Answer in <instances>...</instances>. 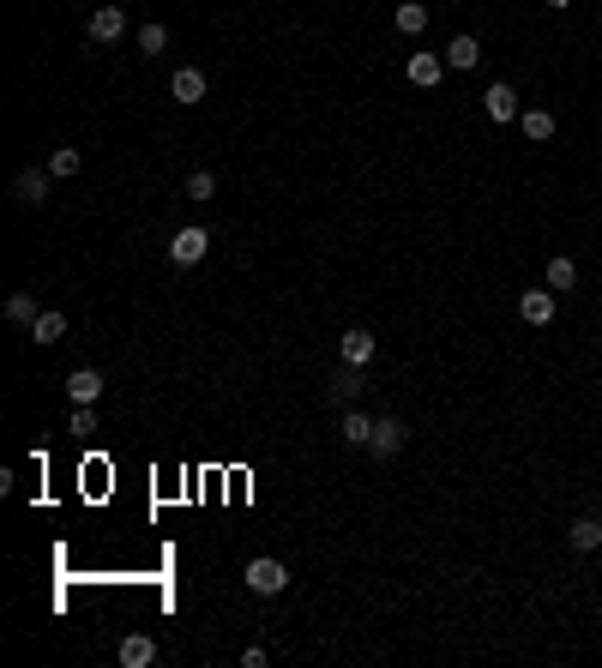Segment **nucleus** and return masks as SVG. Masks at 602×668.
Wrapping results in <instances>:
<instances>
[{
  "instance_id": "6",
  "label": "nucleus",
  "mask_w": 602,
  "mask_h": 668,
  "mask_svg": "<svg viewBox=\"0 0 602 668\" xmlns=\"http://www.w3.org/2000/svg\"><path fill=\"white\" fill-rule=\"evenodd\" d=\"M169 97L181 102V109H193V102H205V73H199V67H181V73L169 79Z\"/></svg>"
},
{
  "instance_id": "4",
  "label": "nucleus",
  "mask_w": 602,
  "mask_h": 668,
  "mask_svg": "<svg viewBox=\"0 0 602 668\" xmlns=\"http://www.w3.org/2000/svg\"><path fill=\"white\" fill-rule=\"evenodd\" d=\"M403 73H410V85H422V90H434L446 79V55H434V48H416V55H410V67H403Z\"/></svg>"
},
{
  "instance_id": "10",
  "label": "nucleus",
  "mask_w": 602,
  "mask_h": 668,
  "mask_svg": "<svg viewBox=\"0 0 602 668\" xmlns=\"http://www.w3.org/2000/svg\"><path fill=\"white\" fill-rule=\"evenodd\" d=\"M121 30H127V13H121V6H97V13H91V43H115Z\"/></svg>"
},
{
  "instance_id": "20",
  "label": "nucleus",
  "mask_w": 602,
  "mask_h": 668,
  "mask_svg": "<svg viewBox=\"0 0 602 668\" xmlns=\"http://www.w3.org/2000/svg\"><path fill=\"white\" fill-rule=\"evenodd\" d=\"M338 434H344L349 446H368V440H373V421L361 416V409H344V421H338Z\"/></svg>"
},
{
  "instance_id": "24",
  "label": "nucleus",
  "mask_w": 602,
  "mask_h": 668,
  "mask_svg": "<svg viewBox=\"0 0 602 668\" xmlns=\"http://www.w3.org/2000/svg\"><path fill=\"white\" fill-rule=\"evenodd\" d=\"M163 48H169V30H163V25H145L139 30V55H163Z\"/></svg>"
},
{
  "instance_id": "17",
  "label": "nucleus",
  "mask_w": 602,
  "mask_h": 668,
  "mask_svg": "<svg viewBox=\"0 0 602 668\" xmlns=\"http://www.w3.org/2000/svg\"><path fill=\"white\" fill-rule=\"evenodd\" d=\"M356 392H361V367H349V362H344V374H338V379L326 386V398H331V404H356Z\"/></svg>"
},
{
  "instance_id": "21",
  "label": "nucleus",
  "mask_w": 602,
  "mask_h": 668,
  "mask_svg": "<svg viewBox=\"0 0 602 668\" xmlns=\"http://www.w3.org/2000/svg\"><path fill=\"white\" fill-rule=\"evenodd\" d=\"M79 169H85L79 145H55V151H48V175H79Z\"/></svg>"
},
{
  "instance_id": "11",
  "label": "nucleus",
  "mask_w": 602,
  "mask_h": 668,
  "mask_svg": "<svg viewBox=\"0 0 602 668\" xmlns=\"http://www.w3.org/2000/svg\"><path fill=\"white\" fill-rule=\"evenodd\" d=\"M446 67H452V73L482 67V43H476V37H452V43H446Z\"/></svg>"
},
{
  "instance_id": "14",
  "label": "nucleus",
  "mask_w": 602,
  "mask_h": 668,
  "mask_svg": "<svg viewBox=\"0 0 602 668\" xmlns=\"http://www.w3.org/2000/svg\"><path fill=\"white\" fill-rule=\"evenodd\" d=\"M518 127H524V139H531V145H548V139H554V115H548V109H524V115H518Z\"/></svg>"
},
{
  "instance_id": "13",
  "label": "nucleus",
  "mask_w": 602,
  "mask_h": 668,
  "mask_svg": "<svg viewBox=\"0 0 602 668\" xmlns=\"http://www.w3.org/2000/svg\"><path fill=\"white\" fill-rule=\"evenodd\" d=\"M566 542H573L578 554L602 548V518H573V524H566Z\"/></svg>"
},
{
  "instance_id": "19",
  "label": "nucleus",
  "mask_w": 602,
  "mask_h": 668,
  "mask_svg": "<svg viewBox=\"0 0 602 668\" xmlns=\"http://www.w3.org/2000/svg\"><path fill=\"white\" fill-rule=\"evenodd\" d=\"M37 313H43V307L30 302L25 290H13V295H6V320H13V325H25V332H30V325H37Z\"/></svg>"
},
{
  "instance_id": "26",
  "label": "nucleus",
  "mask_w": 602,
  "mask_h": 668,
  "mask_svg": "<svg viewBox=\"0 0 602 668\" xmlns=\"http://www.w3.org/2000/svg\"><path fill=\"white\" fill-rule=\"evenodd\" d=\"M265 663H272V656L259 651V644H247V651H242V668H265Z\"/></svg>"
},
{
  "instance_id": "9",
  "label": "nucleus",
  "mask_w": 602,
  "mask_h": 668,
  "mask_svg": "<svg viewBox=\"0 0 602 668\" xmlns=\"http://www.w3.org/2000/svg\"><path fill=\"white\" fill-rule=\"evenodd\" d=\"M482 109H488V121H518V90L512 85H488Z\"/></svg>"
},
{
  "instance_id": "27",
  "label": "nucleus",
  "mask_w": 602,
  "mask_h": 668,
  "mask_svg": "<svg viewBox=\"0 0 602 668\" xmlns=\"http://www.w3.org/2000/svg\"><path fill=\"white\" fill-rule=\"evenodd\" d=\"M548 6H573V0H548Z\"/></svg>"
},
{
  "instance_id": "18",
  "label": "nucleus",
  "mask_w": 602,
  "mask_h": 668,
  "mask_svg": "<svg viewBox=\"0 0 602 668\" xmlns=\"http://www.w3.org/2000/svg\"><path fill=\"white\" fill-rule=\"evenodd\" d=\"M398 30L403 37H422V30H428V6H422V0H398Z\"/></svg>"
},
{
  "instance_id": "25",
  "label": "nucleus",
  "mask_w": 602,
  "mask_h": 668,
  "mask_svg": "<svg viewBox=\"0 0 602 668\" xmlns=\"http://www.w3.org/2000/svg\"><path fill=\"white\" fill-rule=\"evenodd\" d=\"M67 434H79V440H85V434H97V416H91V404H79V409H72Z\"/></svg>"
},
{
  "instance_id": "7",
  "label": "nucleus",
  "mask_w": 602,
  "mask_h": 668,
  "mask_svg": "<svg viewBox=\"0 0 602 668\" xmlns=\"http://www.w3.org/2000/svg\"><path fill=\"white\" fill-rule=\"evenodd\" d=\"M67 398H72V404H97V398H102V374H97V367H72V374H67Z\"/></svg>"
},
{
  "instance_id": "5",
  "label": "nucleus",
  "mask_w": 602,
  "mask_h": 668,
  "mask_svg": "<svg viewBox=\"0 0 602 668\" xmlns=\"http://www.w3.org/2000/svg\"><path fill=\"white\" fill-rule=\"evenodd\" d=\"M518 320L524 325H548L554 320V290H524L518 295Z\"/></svg>"
},
{
  "instance_id": "1",
  "label": "nucleus",
  "mask_w": 602,
  "mask_h": 668,
  "mask_svg": "<svg viewBox=\"0 0 602 668\" xmlns=\"http://www.w3.org/2000/svg\"><path fill=\"white\" fill-rule=\"evenodd\" d=\"M242 584L253 596H284L289 590V567H284V560H272V554H259V560H247Z\"/></svg>"
},
{
  "instance_id": "2",
  "label": "nucleus",
  "mask_w": 602,
  "mask_h": 668,
  "mask_svg": "<svg viewBox=\"0 0 602 668\" xmlns=\"http://www.w3.org/2000/svg\"><path fill=\"white\" fill-rule=\"evenodd\" d=\"M403 446H410V428H403V416H380V421H373V440H368L373 458H398Z\"/></svg>"
},
{
  "instance_id": "8",
  "label": "nucleus",
  "mask_w": 602,
  "mask_h": 668,
  "mask_svg": "<svg viewBox=\"0 0 602 668\" xmlns=\"http://www.w3.org/2000/svg\"><path fill=\"white\" fill-rule=\"evenodd\" d=\"M13 199L18 205H43L48 199V175L43 169H18L13 175Z\"/></svg>"
},
{
  "instance_id": "12",
  "label": "nucleus",
  "mask_w": 602,
  "mask_h": 668,
  "mask_svg": "<svg viewBox=\"0 0 602 668\" xmlns=\"http://www.w3.org/2000/svg\"><path fill=\"white\" fill-rule=\"evenodd\" d=\"M338 349H344L349 367H373V332H361V325H356V332H344V344H338Z\"/></svg>"
},
{
  "instance_id": "3",
  "label": "nucleus",
  "mask_w": 602,
  "mask_h": 668,
  "mask_svg": "<svg viewBox=\"0 0 602 668\" xmlns=\"http://www.w3.org/2000/svg\"><path fill=\"white\" fill-rule=\"evenodd\" d=\"M205 248H211V229H199V223H187V229L169 235V260L175 265H199Z\"/></svg>"
},
{
  "instance_id": "22",
  "label": "nucleus",
  "mask_w": 602,
  "mask_h": 668,
  "mask_svg": "<svg viewBox=\"0 0 602 668\" xmlns=\"http://www.w3.org/2000/svg\"><path fill=\"white\" fill-rule=\"evenodd\" d=\"M578 283V265L573 260H548V290H573Z\"/></svg>"
},
{
  "instance_id": "23",
  "label": "nucleus",
  "mask_w": 602,
  "mask_h": 668,
  "mask_svg": "<svg viewBox=\"0 0 602 668\" xmlns=\"http://www.w3.org/2000/svg\"><path fill=\"white\" fill-rule=\"evenodd\" d=\"M211 193H217V175L211 169H193V175H187V199H211Z\"/></svg>"
},
{
  "instance_id": "15",
  "label": "nucleus",
  "mask_w": 602,
  "mask_h": 668,
  "mask_svg": "<svg viewBox=\"0 0 602 668\" xmlns=\"http://www.w3.org/2000/svg\"><path fill=\"white\" fill-rule=\"evenodd\" d=\"M30 337H37V344H60V337H67V313H60V307H43L37 325H30Z\"/></svg>"
},
{
  "instance_id": "16",
  "label": "nucleus",
  "mask_w": 602,
  "mask_h": 668,
  "mask_svg": "<svg viewBox=\"0 0 602 668\" xmlns=\"http://www.w3.org/2000/svg\"><path fill=\"white\" fill-rule=\"evenodd\" d=\"M121 663L127 668H151L157 663V644L145 639V632H133V639H121Z\"/></svg>"
}]
</instances>
